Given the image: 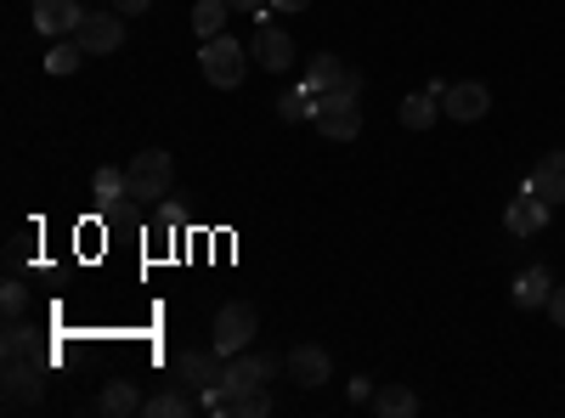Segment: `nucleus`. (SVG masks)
Wrapping results in <instances>:
<instances>
[{
	"label": "nucleus",
	"instance_id": "1",
	"mask_svg": "<svg viewBox=\"0 0 565 418\" xmlns=\"http://www.w3.org/2000/svg\"><path fill=\"white\" fill-rule=\"evenodd\" d=\"M170 181H175V159L164 148H148V153H136L125 164V199L159 204V199H170Z\"/></svg>",
	"mask_w": 565,
	"mask_h": 418
},
{
	"label": "nucleus",
	"instance_id": "2",
	"mask_svg": "<svg viewBox=\"0 0 565 418\" xmlns=\"http://www.w3.org/2000/svg\"><path fill=\"white\" fill-rule=\"evenodd\" d=\"M249 45H238L232 34H215V40H204V52H199V68H204V79L215 85V90H238L244 85V74H249Z\"/></svg>",
	"mask_w": 565,
	"mask_h": 418
},
{
	"label": "nucleus",
	"instance_id": "3",
	"mask_svg": "<svg viewBox=\"0 0 565 418\" xmlns=\"http://www.w3.org/2000/svg\"><path fill=\"white\" fill-rule=\"evenodd\" d=\"M306 97L317 103V97H362V74L351 68V63H340L334 52H317L311 63H306Z\"/></svg>",
	"mask_w": 565,
	"mask_h": 418
},
{
	"label": "nucleus",
	"instance_id": "4",
	"mask_svg": "<svg viewBox=\"0 0 565 418\" xmlns=\"http://www.w3.org/2000/svg\"><path fill=\"white\" fill-rule=\"evenodd\" d=\"M249 340H255V306L249 300H226L215 311V351L238 356V351H249Z\"/></svg>",
	"mask_w": 565,
	"mask_h": 418
},
{
	"label": "nucleus",
	"instance_id": "5",
	"mask_svg": "<svg viewBox=\"0 0 565 418\" xmlns=\"http://www.w3.org/2000/svg\"><path fill=\"white\" fill-rule=\"evenodd\" d=\"M74 40L85 45V57H108L125 45V12H85Z\"/></svg>",
	"mask_w": 565,
	"mask_h": 418
},
{
	"label": "nucleus",
	"instance_id": "6",
	"mask_svg": "<svg viewBox=\"0 0 565 418\" xmlns=\"http://www.w3.org/2000/svg\"><path fill=\"white\" fill-rule=\"evenodd\" d=\"M317 130L328 136V142H356L362 136V108L356 97H317Z\"/></svg>",
	"mask_w": 565,
	"mask_h": 418
},
{
	"label": "nucleus",
	"instance_id": "7",
	"mask_svg": "<svg viewBox=\"0 0 565 418\" xmlns=\"http://www.w3.org/2000/svg\"><path fill=\"white\" fill-rule=\"evenodd\" d=\"M170 374H175L181 390H210V385L226 379V356L221 351H181Z\"/></svg>",
	"mask_w": 565,
	"mask_h": 418
},
{
	"label": "nucleus",
	"instance_id": "8",
	"mask_svg": "<svg viewBox=\"0 0 565 418\" xmlns=\"http://www.w3.org/2000/svg\"><path fill=\"white\" fill-rule=\"evenodd\" d=\"M487 108H492V90H487L481 79L447 85V97H441V114H447V119H458V125H476V119H487Z\"/></svg>",
	"mask_w": 565,
	"mask_h": 418
},
{
	"label": "nucleus",
	"instance_id": "9",
	"mask_svg": "<svg viewBox=\"0 0 565 418\" xmlns=\"http://www.w3.org/2000/svg\"><path fill=\"white\" fill-rule=\"evenodd\" d=\"M255 63L266 68V74H282V68H295V40H289V29H277V23H255Z\"/></svg>",
	"mask_w": 565,
	"mask_h": 418
},
{
	"label": "nucleus",
	"instance_id": "10",
	"mask_svg": "<svg viewBox=\"0 0 565 418\" xmlns=\"http://www.w3.org/2000/svg\"><path fill=\"white\" fill-rule=\"evenodd\" d=\"M40 374H45V362H7V407L12 412H23V407H40V396H45V385H40Z\"/></svg>",
	"mask_w": 565,
	"mask_h": 418
},
{
	"label": "nucleus",
	"instance_id": "11",
	"mask_svg": "<svg viewBox=\"0 0 565 418\" xmlns=\"http://www.w3.org/2000/svg\"><path fill=\"white\" fill-rule=\"evenodd\" d=\"M289 379H295L300 390H317V385L334 379V362H328L322 345H295V351H289Z\"/></svg>",
	"mask_w": 565,
	"mask_h": 418
},
{
	"label": "nucleus",
	"instance_id": "12",
	"mask_svg": "<svg viewBox=\"0 0 565 418\" xmlns=\"http://www.w3.org/2000/svg\"><path fill=\"white\" fill-rule=\"evenodd\" d=\"M277 374V356H249V351H238V356H226V379L221 385H232V390H260L266 379Z\"/></svg>",
	"mask_w": 565,
	"mask_h": 418
},
{
	"label": "nucleus",
	"instance_id": "13",
	"mask_svg": "<svg viewBox=\"0 0 565 418\" xmlns=\"http://www.w3.org/2000/svg\"><path fill=\"white\" fill-rule=\"evenodd\" d=\"M29 12H34V29H40V34H52V40L74 34L79 18H85V12H79V0H34Z\"/></svg>",
	"mask_w": 565,
	"mask_h": 418
},
{
	"label": "nucleus",
	"instance_id": "14",
	"mask_svg": "<svg viewBox=\"0 0 565 418\" xmlns=\"http://www.w3.org/2000/svg\"><path fill=\"white\" fill-rule=\"evenodd\" d=\"M526 193L543 204H565V153H543V164L526 175Z\"/></svg>",
	"mask_w": 565,
	"mask_h": 418
},
{
	"label": "nucleus",
	"instance_id": "15",
	"mask_svg": "<svg viewBox=\"0 0 565 418\" xmlns=\"http://www.w3.org/2000/svg\"><path fill=\"white\" fill-rule=\"evenodd\" d=\"M548 215H554V204H543V199H532V193H521L509 204V215H503V226L514 232V238H537V232L548 226Z\"/></svg>",
	"mask_w": 565,
	"mask_h": 418
},
{
	"label": "nucleus",
	"instance_id": "16",
	"mask_svg": "<svg viewBox=\"0 0 565 418\" xmlns=\"http://www.w3.org/2000/svg\"><path fill=\"white\" fill-rule=\"evenodd\" d=\"M0 351H7V362H45V351H40V334H34V329H23L18 317L7 322V340H0Z\"/></svg>",
	"mask_w": 565,
	"mask_h": 418
},
{
	"label": "nucleus",
	"instance_id": "17",
	"mask_svg": "<svg viewBox=\"0 0 565 418\" xmlns=\"http://www.w3.org/2000/svg\"><path fill=\"white\" fill-rule=\"evenodd\" d=\"M548 294H554V277L543 271V266H532L521 283H514V306L521 311H537V306H548Z\"/></svg>",
	"mask_w": 565,
	"mask_h": 418
},
{
	"label": "nucleus",
	"instance_id": "18",
	"mask_svg": "<svg viewBox=\"0 0 565 418\" xmlns=\"http://www.w3.org/2000/svg\"><path fill=\"white\" fill-rule=\"evenodd\" d=\"M108 418H130V412H141V396H136V385L130 379H108V390H103V401H97Z\"/></svg>",
	"mask_w": 565,
	"mask_h": 418
},
{
	"label": "nucleus",
	"instance_id": "19",
	"mask_svg": "<svg viewBox=\"0 0 565 418\" xmlns=\"http://www.w3.org/2000/svg\"><path fill=\"white\" fill-rule=\"evenodd\" d=\"M373 412H385V418H413L418 412V396L407 385H385V390H373Z\"/></svg>",
	"mask_w": 565,
	"mask_h": 418
},
{
	"label": "nucleus",
	"instance_id": "20",
	"mask_svg": "<svg viewBox=\"0 0 565 418\" xmlns=\"http://www.w3.org/2000/svg\"><path fill=\"white\" fill-rule=\"evenodd\" d=\"M141 412H148V418H186V412H193V396H186L181 385H170L153 401H141Z\"/></svg>",
	"mask_w": 565,
	"mask_h": 418
},
{
	"label": "nucleus",
	"instance_id": "21",
	"mask_svg": "<svg viewBox=\"0 0 565 418\" xmlns=\"http://www.w3.org/2000/svg\"><path fill=\"white\" fill-rule=\"evenodd\" d=\"M436 114H441V108H436L430 90H413V97L402 103V125H407V130H430V125H436Z\"/></svg>",
	"mask_w": 565,
	"mask_h": 418
},
{
	"label": "nucleus",
	"instance_id": "22",
	"mask_svg": "<svg viewBox=\"0 0 565 418\" xmlns=\"http://www.w3.org/2000/svg\"><path fill=\"white\" fill-rule=\"evenodd\" d=\"M79 57H85V45H79L74 34H63V40L52 45V52H45V74H57V79H63V74H74V68H79Z\"/></svg>",
	"mask_w": 565,
	"mask_h": 418
},
{
	"label": "nucleus",
	"instance_id": "23",
	"mask_svg": "<svg viewBox=\"0 0 565 418\" xmlns=\"http://www.w3.org/2000/svg\"><path fill=\"white\" fill-rule=\"evenodd\" d=\"M226 0H199L193 7V29H199V40H215V34H226Z\"/></svg>",
	"mask_w": 565,
	"mask_h": 418
},
{
	"label": "nucleus",
	"instance_id": "24",
	"mask_svg": "<svg viewBox=\"0 0 565 418\" xmlns=\"http://www.w3.org/2000/svg\"><path fill=\"white\" fill-rule=\"evenodd\" d=\"M306 114H317V103L306 97V90H289V97L277 103V119H289V125H300Z\"/></svg>",
	"mask_w": 565,
	"mask_h": 418
},
{
	"label": "nucleus",
	"instance_id": "25",
	"mask_svg": "<svg viewBox=\"0 0 565 418\" xmlns=\"http://www.w3.org/2000/svg\"><path fill=\"white\" fill-rule=\"evenodd\" d=\"M266 412H271V396H266V385L238 396V418H266Z\"/></svg>",
	"mask_w": 565,
	"mask_h": 418
},
{
	"label": "nucleus",
	"instance_id": "26",
	"mask_svg": "<svg viewBox=\"0 0 565 418\" xmlns=\"http://www.w3.org/2000/svg\"><path fill=\"white\" fill-rule=\"evenodd\" d=\"M119 193H125V170H97V199L114 204Z\"/></svg>",
	"mask_w": 565,
	"mask_h": 418
},
{
	"label": "nucleus",
	"instance_id": "27",
	"mask_svg": "<svg viewBox=\"0 0 565 418\" xmlns=\"http://www.w3.org/2000/svg\"><path fill=\"white\" fill-rule=\"evenodd\" d=\"M0 306H7V322H12V317H23V311H29V289H23V283H7Z\"/></svg>",
	"mask_w": 565,
	"mask_h": 418
},
{
	"label": "nucleus",
	"instance_id": "28",
	"mask_svg": "<svg viewBox=\"0 0 565 418\" xmlns=\"http://www.w3.org/2000/svg\"><path fill=\"white\" fill-rule=\"evenodd\" d=\"M543 311H548V317H554V322H559V329H565V289H554V294H548V306H543Z\"/></svg>",
	"mask_w": 565,
	"mask_h": 418
},
{
	"label": "nucleus",
	"instance_id": "29",
	"mask_svg": "<svg viewBox=\"0 0 565 418\" xmlns=\"http://www.w3.org/2000/svg\"><path fill=\"white\" fill-rule=\"evenodd\" d=\"M311 0H271V12H282V18H295V12H306Z\"/></svg>",
	"mask_w": 565,
	"mask_h": 418
},
{
	"label": "nucleus",
	"instance_id": "30",
	"mask_svg": "<svg viewBox=\"0 0 565 418\" xmlns=\"http://www.w3.org/2000/svg\"><path fill=\"white\" fill-rule=\"evenodd\" d=\"M232 12H271V0H226Z\"/></svg>",
	"mask_w": 565,
	"mask_h": 418
},
{
	"label": "nucleus",
	"instance_id": "31",
	"mask_svg": "<svg viewBox=\"0 0 565 418\" xmlns=\"http://www.w3.org/2000/svg\"><path fill=\"white\" fill-rule=\"evenodd\" d=\"M114 7H119L125 18H136V12H148V7H153V0H114Z\"/></svg>",
	"mask_w": 565,
	"mask_h": 418
},
{
	"label": "nucleus",
	"instance_id": "32",
	"mask_svg": "<svg viewBox=\"0 0 565 418\" xmlns=\"http://www.w3.org/2000/svg\"><path fill=\"white\" fill-rule=\"evenodd\" d=\"M351 401H373V385L367 379H351Z\"/></svg>",
	"mask_w": 565,
	"mask_h": 418
}]
</instances>
